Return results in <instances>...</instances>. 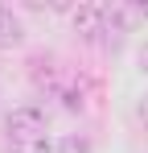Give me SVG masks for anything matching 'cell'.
Wrapping results in <instances>:
<instances>
[{
	"label": "cell",
	"instance_id": "obj_1",
	"mask_svg": "<svg viewBox=\"0 0 148 153\" xmlns=\"http://www.w3.org/2000/svg\"><path fill=\"white\" fill-rule=\"evenodd\" d=\"M4 128H8V141H12V149H29V145H37V141H49V116L45 108H37V103H17L8 116H4Z\"/></svg>",
	"mask_w": 148,
	"mask_h": 153
},
{
	"label": "cell",
	"instance_id": "obj_2",
	"mask_svg": "<svg viewBox=\"0 0 148 153\" xmlns=\"http://www.w3.org/2000/svg\"><path fill=\"white\" fill-rule=\"evenodd\" d=\"M70 25L78 37L99 42L107 33V13H103V4H78V8H70Z\"/></svg>",
	"mask_w": 148,
	"mask_h": 153
},
{
	"label": "cell",
	"instance_id": "obj_3",
	"mask_svg": "<svg viewBox=\"0 0 148 153\" xmlns=\"http://www.w3.org/2000/svg\"><path fill=\"white\" fill-rule=\"evenodd\" d=\"M21 37H25L21 17H17L8 4H0V46H21Z\"/></svg>",
	"mask_w": 148,
	"mask_h": 153
},
{
	"label": "cell",
	"instance_id": "obj_4",
	"mask_svg": "<svg viewBox=\"0 0 148 153\" xmlns=\"http://www.w3.org/2000/svg\"><path fill=\"white\" fill-rule=\"evenodd\" d=\"M58 100H62L66 112H82V108H86V91H82V83H66V87L58 91Z\"/></svg>",
	"mask_w": 148,
	"mask_h": 153
},
{
	"label": "cell",
	"instance_id": "obj_5",
	"mask_svg": "<svg viewBox=\"0 0 148 153\" xmlns=\"http://www.w3.org/2000/svg\"><path fill=\"white\" fill-rule=\"evenodd\" d=\"M53 153H91V137H86V132H66Z\"/></svg>",
	"mask_w": 148,
	"mask_h": 153
},
{
	"label": "cell",
	"instance_id": "obj_6",
	"mask_svg": "<svg viewBox=\"0 0 148 153\" xmlns=\"http://www.w3.org/2000/svg\"><path fill=\"white\" fill-rule=\"evenodd\" d=\"M140 120H144V128H148V100L140 103Z\"/></svg>",
	"mask_w": 148,
	"mask_h": 153
}]
</instances>
